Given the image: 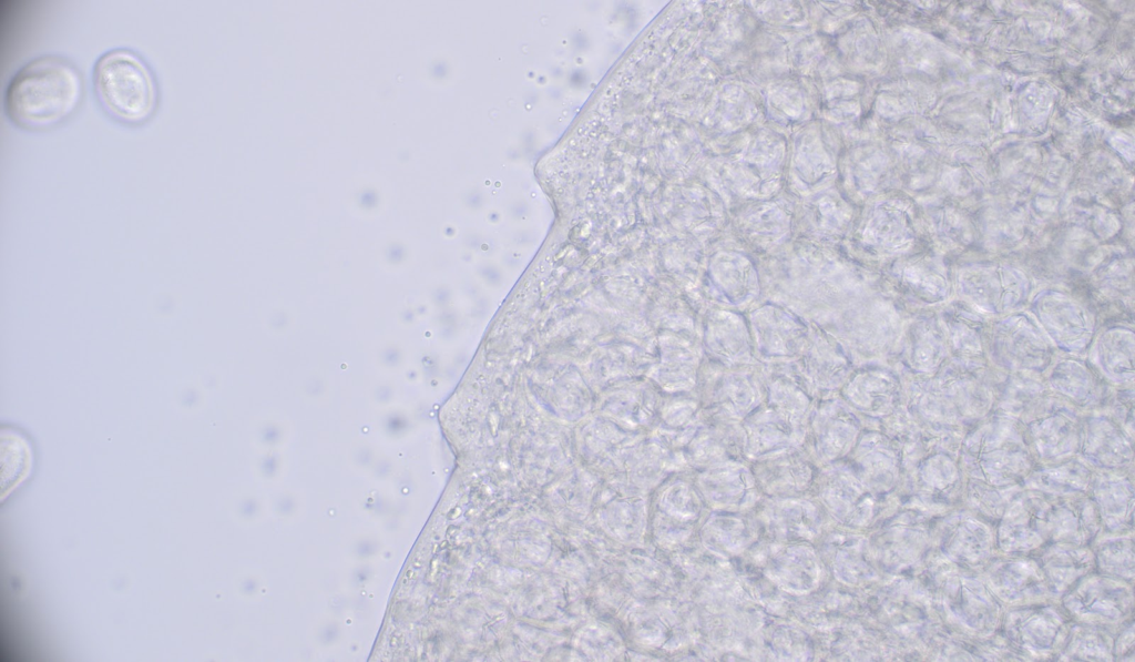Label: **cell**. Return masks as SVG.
I'll return each instance as SVG.
<instances>
[{
    "mask_svg": "<svg viewBox=\"0 0 1135 662\" xmlns=\"http://www.w3.org/2000/svg\"><path fill=\"white\" fill-rule=\"evenodd\" d=\"M85 82L80 69L59 54H41L21 65L3 92V111L16 128L43 132L70 120L81 108Z\"/></svg>",
    "mask_w": 1135,
    "mask_h": 662,
    "instance_id": "cell-1",
    "label": "cell"
},
{
    "mask_svg": "<svg viewBox=\"0 0 1135 662\" xmlns=\"http://www.w3.org/2000/svg\"><path fill=\"white\" fill-rule=\"evenodd\" d=\"M1044 298L1050 306L1041 310L1040 316L1047 333L1063 346H1083L1090 333L1084 310L1066 298Z\"/></svg>",
    "mask_w": 1135,
    "mask_h": 662,
    "instance_id": "cell-3",
    "label": "cell"
},
{
    "mask_svg": "<svg viewBox=\"0 0 1135 662\" xmlns=\"http://www.w3.org/2000/svg\"><path fill=\"white\" fill-rule=\"evenodd\" d=\"M91 83L100 108L122 125L142 126L159 110L161 91L155 72L130 48L117 47L103 52L93 64Z\"/></svg>",
    "mask_w": 1135,
    "mask_h": 662,
    "instance_id": "cell-2",
    "label": "cell"
}]
</instances>
